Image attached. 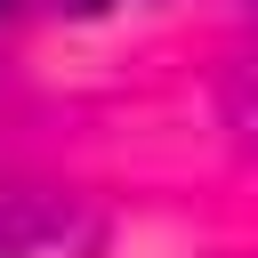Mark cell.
Segmentation results:
<instances>
[{"label": "cell", "instance_id": "cell-1", "mask_svg": "<svg viewBox=\"0 0 258 258\" xmlns=\"http://www.w3.org/2000/svg\"><path fill=\"white\" fill-rule=\"evenodd\" d=\"M97 210L73 194H0V258H89Z\"/></svg>", "mask_w": 258, "mask_h": 258}, {"label": "cell", "instance_id": "cell-2", "mask_svg": "<svg viewBox=\"0 0 258 258\" xmlns=\"http://www.w3.org/2000/svg\"><path fill=\"white\" fill-rule=\"evenodd\" d=\"M218 113H226V129L242 137V145H258V48L226 73V89H218Z\"/></svg>", "mask_w": 258, "mask_h": 258}, {"label": "cell", "instance_id": "cell-3", "mask_svg": "<svg viewBox=\"0 0 258 258\" xmlns=\"http://www.w3.org/2000/svg\"><path fill=\"white\" fill-rule=\"evenodd\" d=\"M73 16H97V8H121V0H64Z\"/></svg>", "mask_w": 258, "mask_h": 258}, {"label": "cell", "instance_id": "cell-4", "mask_svg": "<svg viewBox=\"0 0 258 258\" xmlns=\"http://www.w3.org/2000/svg\"><path fill=\"white\" fill-rule=\"evenodd\" d=\"M0 8H8V0H0Z\"/></svg>", "mask_w": 258, "mask_h": 258}, {"label": "cell", "instance_id": "cell-5", "mask_svg": "<svg viewBox=\"0 0 258 258\" xmlns=\"http://www.w3.org/2000/svg\"><path fill=\"white\" fill-rule=\"evenodd\" d=\"M250 8H258V0H250Z\"/></svg>", "mask_w": 258, "mask_h": 258}]
</instances>
